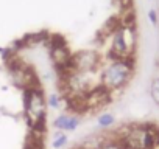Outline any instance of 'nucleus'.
<instances>
[{"label": "nucleus", "instance_id": "obj_1", "mask_svg": "<svg viewBox=\"0 0 159 149\" xmlns=\"http://www.w3.org/2000/svg\"><path fill=\"white\" fill-rule=\"evenodd\" d=\"M133 68H134L133 56L125 57V59H116L103 70L102 86L108 89L109 92L122 89L133 76Z\"/></svg>", "mask_w": 159, "mask_h": 149}, {"label": "nucleus", "instance_id": "obj_8", "mask_svg": "<svg viewBox=\"0 0 159 149\" xmlns=\"http://www.w3.org/2000/svg\"><path fill=\"white\" fill-rule=\"evenodd\" d=\"M148 19H150V22H151L153 25H157V14H156L154 10H150V11H148Z\"/></svg>", "mask_w": 159, "mask_h": 149}, {"label": "nucleus", "instance_id": "obj_3", "mask_svg": "<svg viewBox=\"0 0 159 149\" xmlns=\"http://www.w3.org/2000/svg\"><path fill=\"white\" fill-rule=\"evenodd\" d=\"M80 124V120L78 117H70V115H59L55 121H53V126L58 129V130H62V132H69V130H75Z\"/></svg>", "mask_w": 159, "mask_h": 149}, {"label": "nucleus", "instance_id": "obj_9", "mask_svg": "<svg viewBox=\"0 0 159 149\" xmlns=\"http://www.w3.org/2000/svg\"><path fill=\"white\" fill-rule=\"evenodd\" d=\"M48 104H50V107H58V106H59L58 95H52V96H50V100H48Z\"/></svg>", "mask_w": 159, "mask_h": 149}, {"label": "nucleus", "instance_id": "obj_2", "mask_svg": "<svg viewBox=\"0 0 159 149\" xmlns=\"http://www.w3.org/2000/svg\"><path fill=\"white\" fill-rule=\"evenodd\" d=\"M25 118L33 132L42 134L45 129V101L41 92L28 89L25 93Z\"/></svg>", "mask_w": 159, "mask_h": 149}, {"label": "nucleus", "instance_id": "obj_5", "mask_svg": "<svg viewBox=\"0 0 159 149\" xmlns=\"http://www.w3.org/2000/svg\"><path fill=\"white\" fill-rule=\"evenodd\" d=\"M114 124V117L111 113H102L98 117V126L100 127H109Z\"/></svg>", "mask_w": 159, "mask_h": 149}, {"label": "nucleus", "instance_id": "obj_6", "mask_svg": "<svg viewBox=\"0 0 159 149\" xmlns=\"http://www.w3.org/2000/svg\"><path fill=\"white\" fill-rule=\"evenodd\" d=\"M151 98L156 104H159V78H156L151 84Z\"/></svg>", "mask_w": 159, "mask_h": 149}, {"label": "nucleus", "instance_id": "obj_7", "mask_svg": "<svg viewBox=\"0 0 159 149\" xmlns=\"http://www.w3.org/2000/svg\"><path fill=\"white\" fill-rule=\"evenodd\" d=\"M100 149H123V147H122V144H120L116 138H112V140H106V141L100 146Z\"/></svg>", "mask_w": 159, "mask_h": 149}, {"label": "nucleus", "instance_id": "obj_4", "mask_svg": "<svg viewBox=\"0 0 159 149\" xmlns=\"http://www.w3.org/2000/svg\"><path fill=\"white\" fill-rule=\"evenodd\" d=\"M66 143H67V135H66L62 130H58V132L53 135L52 147H53V149H61L62 146H66Z\"/></svg>", "mask_w": 159, "mask_h": 149}]
</instances>
